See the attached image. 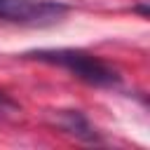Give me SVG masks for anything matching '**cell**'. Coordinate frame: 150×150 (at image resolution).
Listing matches in <instances>:
<instances>
[{"mask_svg":"<svg viewBox=\"0 0 150 150\" xmlns=\"http://www.w3.org/2000/svg\"><path fill=\"white\" fill-rule=\"evenodd\" d=\"M5 108H16V101H12L9 94H5L0 89V110H5Z\"/></svg>","mask_w":150,"mask_h":150,"instance_id":"obj_4","label":"cell"},{"mask_svg":"<svg viewBox=\"0 0 150 150\" xmlns=\"http://www.w3.org/2000/svg\"><path fill=\"white\" fill-rule=\"evenodd\" d=\"M26 56L52 63V66H61L75 77H80L82 82L94 87H112L120 82V75L115 68H110L105 61L82 49H33Z\"/></svg>","mask_w":150,"mask_h":150,"instance_id":"obj_1","label":"cell"},{"mask_svg":"<svg viewBox=\"0 0 150 150\" xmlns=\"http://www.w3.org/2000/svg\"><path fill=\"white\" fill-rule=\"evenodd\" d=\"M66 12L68 5L56 0H0V19L23 26H52Z\"/></svg>","mask_w":150,"mask_h":150,"instance_id":"obj_2","label":"cell"},{"mask_svg":"<svg viewBox=\"0 0 150 150\" xmlns=\"http://www.w3.org/2000/svg\"><path fill=\"white\" fill-rule=\"evenodd\" d=\"M59 124H61L68 134H73V136H77V138H82V141H89V143H96V141H98L96 129L89 124V120H87L80 110H61V112H59Z\"/></svg>","mask_w":150,"mask_h":150,"instance_id":"obj_3","label":"cell"}]
</instances>
